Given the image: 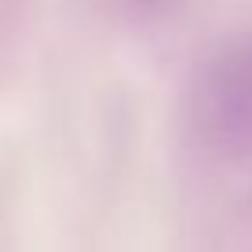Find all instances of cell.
<instances>
[{
  "label": "cell",
  "mask_w": 252,
  "mask_h": 252,
  "mask_svg": "<svg viewBox=\"0 0 252 252\" xmlns=\"http://www.w3.org/2000/svg\"><path fill=\"white\" fill-rule=\"evenodd\" d=\"M208 95L216 114V135L223 143L245 139L252 143V44L227 51L208 73Z\"/></svg>",
  "instance_id": "6da1fadb"
}]
</instances>
